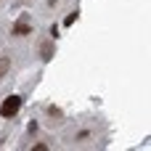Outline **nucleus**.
<instances>
[{
  "instance_id": "obj_1",
  "label": "nucleus",
  "mask_w": 151,
  "mask_h": 151,
  "mask_svg": "<svg viewBox=\"0 0 151 151\" xmlns=\"http://www.w3.org/2000/svg\"><path fill=\"white\" fill-rule=\"evenodd\" d=\"M19 109H21V96H8L0 104V117H13Z\"/></svg>"
},
{
  "instance_id": "obj_2",
  "label": "nucleus",
  "mask_w": 151,
  "mask_h": 151,
  "mask_svg": "<svg viewBox=\"0 0 151 151\" xmlns=\"http://www.w3.org/2000/svg\"><path fill=\"white\" fill-rule=\"evenodd\" d=\"M29 32H32L29 19H19V21L13 24V35H29Z\"/></svg>"
},
{
  "instance_id": "obj_3",
  "label": "nucleus",
  "mask_w": 151,
  "mask_h": 151,
  "mask_svg": "<svg viewBox=\"0 0 151 151\" xmlns=\"http://www.w3.org/2000/svg\"><path fill=\"white\" fill-rule=\"evenodd\" d=\"M8 69H11V58H8V56H3V58H0V77H3V74H8Z\"/></svg>"
},
{
  "instance_id": "obj_4",
  "label": "nucleus",
  "mask_w": 151,
  "mask_h": 151,
  "mask_svg": "<svg viewBox=\"0 0 151 151\" xmlns=\"http://www.w3.org/2000/svg\"><path fill=\"white\" fill-rule=\"evenodd\" d=\"M40 56H42V61H48L50 56H53V45L48 42V45H42V50H40Z\"/></svg>"
},
{
  "instance_id": "obj_5",
  "label": "nucleus",
  "mask_w": 151,
  "mask_h": 151,
  "mask_svg": "<svg viewBox=\"0 0 151 151\" xmlns=\"http://www.w3.org/2000/svg\"><path fill=\"white\" fill-rule=\"evenodd\" d=\"M77 16H80V13H77V11H72V13H69V16L64 19V24H66V27H72V24L77 21Z\"/></svg>"
}]
</instances>
